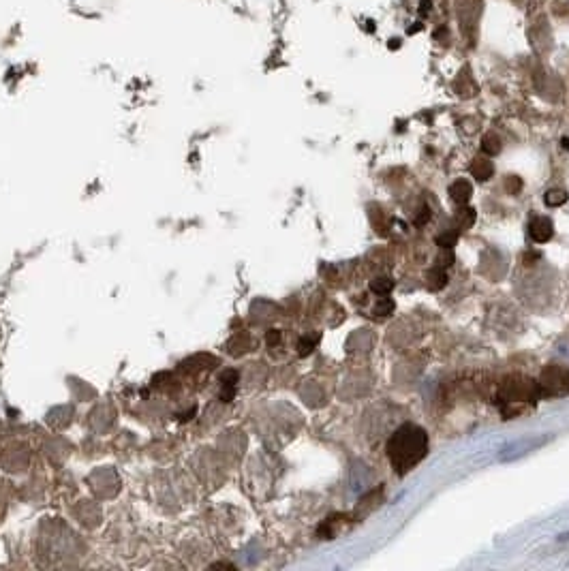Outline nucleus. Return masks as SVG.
Wrapping results in <instances>:
<instances>
[{"mask_svg": "<svg viewBox=\"0 0 569 571\" xmlns=\"http://www.w3.org/2000/svg\"><path fill=\"white\" fill-rule=\"evenodd\" d=\"M388 458L398 475H407L428 454V435L418 424H403L388 441Z\"/></svg>", "mask_w": 569, "mask_h": 571, "instance_id": "nucleus-1", "label": "nucleus"}, {"mask_svg": "<svg viewBox=\"0 0 569 571\" xmlns=\"http://www.w3.org/2000/svg\"><path fill=\"white\" fill-rule=\"evenodd\" d=\"M537 400H542L540 383L529 377H510L501 383L499 392V409L505 420H512L522 411H527L537 405Z\"/></svg>", "mask_w": 569, "mask_h": 571, "instance_id": "nucleus-2", "label": "nucleus"}, {"mask_svg": "<svg viewBox=\"0 0 569 571\" xmlns=\"http://www.w3.org/2000/svg\"><path fill=\"white\" fill-rule=\"evenodd\" d=\"M540 392L542 398H559L569 394V366L550 364L540 375Z\"/></svg>", "mask_w": 569, "mask_h": 571, "instance_id": "nucleus-3", "label": "nucleus"}, {"mask_svg": "<svg viewBox=\"0 0 569 571\" xmlns=\"http://www.w3.org/2000/svg\"><path fill=\"white\" fill-rule=\"evenodd\" d=\"M555 234V225L548 219V216H533L529 223V236L533 242L544 244Z\"/></svg>", "mask_w": 569, "mask_h": 571, "instance_id": "nucleus-4", "label": "nucleus"}, {"mask_svg": "<svg viewBox=\"0 0 569 571\" xmlns=\"http://www.w3.org/2000/svg\"><path fill=\"white\" fill-rule=\"evenodd\" d=\"M471 195H473V187H471V182L465 178L456 180L450 187V197L456 206H467Z\"/></svg>", "mask_w": 569, "mask_h": 571, "instance_id": "nucleus-5", "label": "nucleus"}, {"mask_svg": "<svg viewBox=\"0 0 569 571\" xmlns=\"http://www.w3.org/2000/svg\"><path fill=\"white\" fill-rule=\"evenodd\" d=\"M448 266L450 264H439L428 272V289L430 291H441L448 285Z\"/></svg>", "mask_w": 569, "mask_h": 571, "instance_id": "nucleus-6", "label": "nucleus"}, {"mask_svg": "<svg viewBox=\"0 0 569 571\" xmlns=\"http://www.w3.org/2000/svg\"><path fill=\"white\" fill-rule=\"evenodd\" d=\"M492 174H495V165H492L490 161H486V159L473 161V165H471V176L473 178L486 182V180L492 178Z\"/></svg>", "mask_w": 569, "mask_h": 571, "instance_id": "nucleus-7", "label": "nucleus"}, {"mask_svg": "<svg viewBox=\"0 0 569 571\" xmlns=\"http://www.w3.org/2000/svg\"><path fill=\"white\" fill-rule=\"evenodd\" d=\"M567 199H569V195L563 189H550L544 195V202L548 208H559V206L567 204Z\"/></svg>", "mask_w": 569, "mask_h": 571, "instance_id": "nucleus-8", "label": "nucleus"}, {"mask_svg": "<svg viewBox=\"0 0 569 571\" xmlns=\"http://www.w3.org/2000/svg\"><path fill=\"white\" fill-rule=\"evenodd\" d=\"M475 223V212L471 210V208H467V210H458V214H456V227H454V231H465V229H469L471 225Z\"/></svg>", "mask_w": 569, "mask_h": 571, "instance_id": "nucleus-9", "label": "nucleus"}, {"mask_svg": "<svg viewBox=\"0 0 569 571\" xmlns=\"http://www.w3.org/2000/svg\"><path fill=\"white\" fill-rule=\"evenodd\" d=\"M392 289H394V281L388 279V276H377V279L371 281V291L377 293V296H388Z\"/></svg>", "mask_w": 569, "mask_h": 571, "instance_id": "nucleus-10", "label": "nucleus"}, {"mask_svg": "<svg viewBox=\"0 0 569 571\" xmlns=\"http://www.w3.org/2000/svg\"><path fill=\"white\" fill-rule=\"evenodd\" d=\"M392 313H394V302L390 298H386V296H381V302L375 306L373 315L375 317H390Z\"/></svg>", "mask_w": 569, "mask_h": 571, "instance_id": "nucleus-11", "label": "nucleus"}, {"mask_svg": "<svg viewBox=\"0 0 569 571\" xmlns=\"http://www.w3.org/2000/svg\"><path fill=\"white\" fill-rule=\"evenodd\" d=\"M458 231H445V234H441L439 238H437V246H441V249H452V246H456V242H458Z\"/></svg>", "mask_w": 569, "mask_h": 571, "instance_id": "nucleus-12", "label": "nucleus"}, {"mask_svg": "<svg viewBox=\"0 0 569 571\" xmlns=\"http://www.w3.org/2000/svg\"><path fill=\"white\" fill-rule=\"evenodd\" d=\"M482 148H484V152H488V154H497L499 150H501V144H499V140L495 135H488L486 140H484V144H482Z\"/></svg>", "mask_w": 569, "mask_h": 571, "instance_id": "nucleus-13", "label": "nucleus"}, {"mask_svg": "<svg viewBox=\"0 0 569 571\" xmlns=\"http://www.w3.org/2000/svg\"><path fill=\"white\" fill-rule=\"evenodd\" d=\"M317 341H313V338H300V353L302 356H309V353L313 351Z\"/></svg>", "mask_w": 569, "mask_h": 571, "instance_id": "nucleus-14", "label": "nucleus"}, {"mask_svg": "<svg viewBox=\"0 0 569 571\" xmlns=\"http://www.w3.org/2000/svg\"><path fill=\"white\" fill-rule=\"evenodd\" d=\"M428 219H430V210H428V206H424V208H422V212H420V216H418V219H415V227L426 225V223H428Z\"/></svg>", "mask_w": 569, "mask_h": 571, "instance_id": "nucleus-15", "label": "nucleus"}, {"mask_svg": "<svg viewBox=\"0 0 569 571\" xmlns=\"http://www.w3.org/2000/svg\"><path fill=\"white\" fill-rule=\"evenodd\" d=\"M520 187H522V182L518 180V178H510V193H516V191H520Z\"/></svg>", "mask_w": 569, "mask_h": 571, "instance_id": "nucleus-16", "label": "nucleus"}, {"mask_svg": "<svg viewBox=\"0 0 569 571\" xmlns=\"http://www.w3.org/2000/svg\"><path fill=\"white\" fill-rule=\"evenodd\" d=\"M276 341H281V334L276 332V330H272V332L268 334V343H270V345H274Z\"/></svg>", "mask_w": 569, "mask_h": 571, "instance_id": "nucleus-17", "label": "nucleus"}, {"mask_svg": "<svg viewBox=\"0 0 569 571\" xmlns=\"http://www.w3.org/2000/svg\"><path fill=\"white\" fill-rule=\"evenodd\" d=\"M563 146H565V148H569V140H563Z\"/></svg>", "mask_w": 569, "mask_h": 571, "instance_id": "nucleus-18", "label": "nucleus"}]
</instances>
